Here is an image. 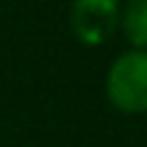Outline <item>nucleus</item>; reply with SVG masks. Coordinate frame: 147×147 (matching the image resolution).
<instances>
[{
  "mask_svg": "<svg viewBox=\"0 0 147 147\" xmlns=\"http://www.w3.org/2000/svg\"><path fill=\"white\" fill-rule=\"evenodd\" d=\"M109 101L127 114L147 111V49L121 54L106 75Z\"/></svg>",
  "mask_w": 147,
  "mask_h": 147,
  "instance_id": "f257e3e1",
  "label": "nucleus"
},
{
  "mask_svg": "<svg viewBox=\"0 0 147 147\" xmlns=\"http://www.w3.org/2000/svg\"><path fill=\"white\" fill-rule=\"evenodd\" d=\"M119 23V0H72L70 26L83 44H103Z\"/></svg>",
  "mask_w": 147,
  "mask_h": 147,
  "instance_id": "f03ea898",
  "label": "nucleus"
},
{
  "mask_svg": "<svg viewBox=\"0 0 147 147\" xmlns=\"http://www.w3.org/2000/svg\"><path fill=\"white\" fill-rule=\"evenodd\" d=\"M119 18L127 41L137 49H147V0H129Z\"/></svg>",
  "mask_w": 147,
  "mask_h": 147,
  "instance_id": "7ed1b4c3",
  "label": "nucleus"
}]
</instances>
